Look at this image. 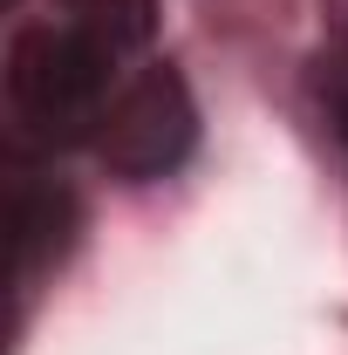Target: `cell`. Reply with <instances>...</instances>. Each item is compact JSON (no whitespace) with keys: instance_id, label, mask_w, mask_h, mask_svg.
I'll return each instance as SVG.
<instances>
[{"instance_id":"cell-1","label":"cell","mask_w":348,"mask_h":355,"mask_svg":"<svg viewBox=\"0 0 348 355\" xmlns=\"http://www.w3.org/2000/svg\"><path fill=\"white\" fill-rule=\"evenodd\" d=\"M7 103L35 144H96L110 110V48L82 28H21L7 48Z\"/></svg>"},{"instance_id":"cell-4","label":"cell","mask_w":348,"mask_h":355,"mask_svg":"<svg viewBox=\"0 0 348 355\" xmlns=\"http://www.w3.org/2000/svg\"><path fill=\"white\" fill-rule=\"evenodd\" d=\"M76 21L69 28H82V35H96V42L110 48H143L150 42V28H157V0H62Z\"/></svg>"},{"instance_id":"cell-2","label":"cell","mask_w":348,"mask_h":355,"mask_svg":"<svg viewBox=\"0 0 348 355\" xmlns=\"http://www.w3.org/2000/svg\"><path fill=\"white\" fill-rule=\"evenodd\" d=\"M191 137H198V110H191V89L177 69H143L137 83H123L110 96V110H103V123H96V157L110 164L116 178H164L184 164V150H191Z\"/></svg>"},{"instance_id":"cell-5","label":"cell","mask_w":348,"mask_h":355,"mask_svg":"<svg viewBox=\"0 0 348 355\" xmlns=\"http://www.w3.org/2000/svg\"><path fill=\"white\" fill-rule=\"evenodd\" d=\"M314 96H321V110H328V130H335V144H342V157H348V55H328V62H321Z\"/></svg>"},{"instance_id":"cell-3","label":"cell","mask_w":348,"mask_h":355,"mask_svg":"<svg viewBox=\"0 0 348 355\" xmlns=\"http://www.w3.org/2000/svg\"><path fill=\"white\" fill-rule=\"evenodd\" d=\"M7 225H14V287H28L42 266H55L76 246V198L62 184H42L35 171H21L7 191Z\"/></svg>"}]
</instances>
